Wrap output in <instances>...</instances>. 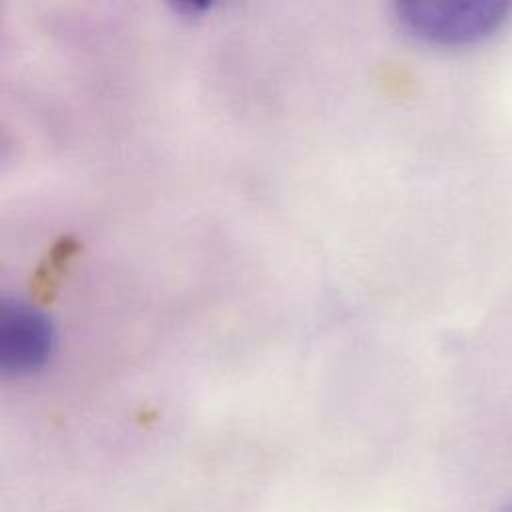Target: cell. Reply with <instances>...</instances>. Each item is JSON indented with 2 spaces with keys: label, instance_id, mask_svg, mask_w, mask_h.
Returning a JSON list of instances; mask_svg holds the SVG:
<instances>
[{
  "label": "cell",
  "instance_id": "2",
  "mask_svg": "<svg viewBox=\"0 0 512 512\" xmlns=\"http://www.w3.org/2000/svg\"><path fill=\"white\" fill-rule=\"evenodd\" d=\"M54 330L50 320L20 298L0 304V372L26 376L42 368L52 352Z\"/></svg>",
  "mask_w": 512,
  "mask_h": 512
},
{
  "label": "cell",
  "instance_id": "3",
  "mask_svg": "<svg viewBox=\"0 0 512 512\" xmlns=\"http://www.w3.org/2000/svg\"><path fill=\"white\" fill-rule=\"evenodd\" d=\"M498 512H512V500H510V502H506Z\"/></svg>",
  "mask_w": 512,
  "mask_h": 512
},
{
  "label": "cell",
  "instance_id": "1",
  "mask_svg": "<svg viewBox=\"0 0 512 512\" xmlns=\"http://www.w3.org/2000/svg\"><path fill=\"white\" fill-rule=\"evenodd\" d=\"M398 24L434 44H466L492 34L508 14V4L492 0H408L394 6Z\"/></svg>",
  "mask_w": 512,
  "mask_h": 512
}]
</instances>
